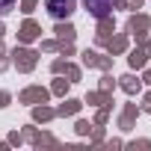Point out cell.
<instances>
[{
    "mask_svg": "<svg viewBox=\"0 0 151 151\" xmlns=\"http://www.w3.org/2000/svg\"><path fill=\"white\" fill-rule=\"evenodd\" d=\"M45 6H47V15L62 21L74 12V6H77V0H45Z\"/></svg>",
    "mask_w": 151,
    "mask_h": 151,
    "instance_id": "1",
    "label": "cell"
},
{
    "mask_svg": "<svg viewBox=\"0 0 151 151\" xmlns=\"http://www.w3.org/2000/svg\"><path fill=\"white\" fill-rule=\"evenodd\" d=\"M119 3V0H86V6L92 9V15L95 18H107L110 12H113V6Z\"/></svg>",
    "mask_w": 151,
    "mask_h": 151,
    "instance_id": "2",
    "label": "cell"
},
{
    "mask_svg": "<svg viewBox=\"0 0 151 151\" xmlns=\"http://www.w3.org/2000/svg\"><path fill=\"white\" fill-rule=\"evenodd\" d=\"M12 6H15V0H0V15H9Z\"/></svg>",
    "mask_w": 151,
    "mask_h": 151,
    "instance_id": "3",
    "label": "cell"
}]
</instances>
